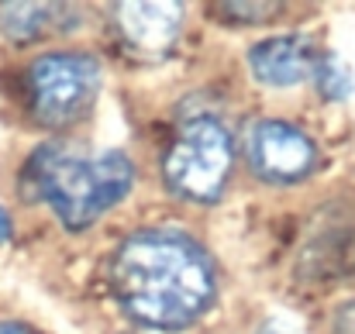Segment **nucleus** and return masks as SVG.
<instances>
[{
  "instance_id": "nucleus-1",
  "label": "nucleus",
  "mask_w": 355,
  "mask_h": 334,
  "mask_svg": "<svg viewBox=\"0 0 355 334\" xmlns=\"http://www.w3.org/2000/svg\"><path fill=\"white\" fill-rule=\"evenodd\" d=\"M111 293L121 310L155 331H183L218 293L211 255L180 231H138L111 258Z\"/></svg>"
},
{
  "instance_id": "nucleus-4",
  "label": "nucleus",
  "mask_w": 355,
  "mask_h": 334,
  "mask_svg": "<svg viewBox=\"0 0 355 334\" xmlns=\"http://www.w3.org/2000/svg\"><path fill=\"white\" fill-rule=\"evenodd\" d=\"M101 62L83 52H49L28 66V104L38 124L66 128L94 107L101 94Z\"/></svg>"
},
{
  "instance_id": "nucleus-5",
  "label": "nucleus",
  "mask_w": 355,
  "mask_h": 334,
  "mask_svg": "<svg viewBox=\"0 0 355 334\" xmlns=\"http://www.w3.org/2000/svg\"><path fill=\"white\" fill-rule=\"evenodd\" d=\"M252 173L266 183H300L318 166L314 141L286 121H255L245 141Z\"/></svg>"
},
{
  "instance_id": "nucleus-10",
  "label": "nucleus",
  "mask_w": 355,
  "mask_h": 334,
  "mask_svg": "<svg viewBox=\"0 0 355 334\" xmlns=\"http://www.w3.org/2000/svg\"><path fill=\"white\" fill-rule=\"evenodd\" d=\"M214 10L218 14H228L232 21L259 24V21H272V14H279L283 3H248V0H238V3H218Z\"/></svg>"
},
{
  "instance_id": "nucleus-11",
  "label": "nucleus",
  "mask_w": 355,
  "mask_h": 334,
  "mask_svg": "<svg viewBox=\"0 0 355 334\" xmlns=\"http://www.w3.org/2000/svg\"><path fill=\"white\" fill-rule=\"evenodd\" d=\"M335 334H355V304L338 307V314H335Z\"/></svg>"
},
{
  "instance_id": "nucleus-12",
  "label": "nucleus",
  "mask_w": 355,
  "mask_h": 334,
  "mask_svg": "<svg viewBox=\"0 0 355 334\" xmlns=\"http://www.w3.org/2000/svg\"><path fill=\"white\" fill-rule=\"evenodd\" d=\"M0 334H31L24 324H17V321H0Z\"/></svg>"
},
{
  "instance_id": "nucleus-9",
  "label": "nucleus",
  "mask_w": 355,
  "mask_h": 334,
  "mask_svg": "<svg viewBox=\"0 0 355 334\" xmlns=\"http://www.w3.org/2000/svg\"><path fill=\"white\" fill-rule=\"evenodd\" d=\"M311 76L318 80V90H321V97H328V100H345L355 87L352 69H349L338 55H318Z\"/></svg>"
},
{
  "instance_id": "nucleus-13",
  "label": "nucleus",
  "mask_w": 355,
  "mask_h": 334,
  "mask_svg": "<svg viewBox=\"0 0 355 334\" xmlns=\"http://www.w3.org/2000/svg\"><path fill=\"white\" fill-rule=\"evenodd\" d=\"M10 231H14V227H10V218H7V211L0 207V245L10 238Z\"/></svg>"
},
{
  "instance_id": "nucleus-7",
  "label": "nucleus",
  "mask_w": 355,
  "mask_h": 334,
  "mask_svg": "<svg viewBox=\"0 0 355 334\" xmlns=\"http://www.w3.org/2000/svg\"><path fill=\"white\" fill-rule=\"evenodd\" d=\"M318 49L304 35H276L266 42H255L248 52L252 76L266 87H293L304 83L314 73Z\"/></svg>"
},
{
  "instance_id": "nucleus-6",
  "label": "nucleus",
  "mask_w": 355,
  "mask_h": 334,
  "mask_svg": "<svg viewBox=\"0 0 355 334\" xmlns=\"http://www.w3.org/2000/svg\"><path fill=\"white\" fill-rule=\"evenodd\" d=\"M187 7L173 0H155V3H114V21L124 42L138 52L162 55L183 31Z\"/></svg>"
},
{
  "instance_id": "nucleus-3",
  "label": "nucleus",
  "mask_w": 355,
  "mask_h": 334,
  "mask_svg": "<svg viewBox=\"0 0 355 334\" xmlns=\"http://www.w3.org/2000/svg\"><path fill=\"white\" fill-rule=\"evenodd\" d=\"M232 159L235 152H232V134L225 131V124L214 121L211 114H200L180 124L173 145L166 148L162 176L176 197L211 204L225 190Z\"/></svg>"
},
{
  "instance_id": "nucleus-2",
  "label": "nucleus",
  "mask_w": 355,
  "mask_h": 334,
  "mask_svg": "<svg viewBox=\"0 0 355 334\" xmlns=\"http://www.w3.org/2000/svg\"><path fill=\"white\" fill-rule=\"evenodd\" d=\"M131 186L135 166L118 148L90 155L83 145L49 141L24 166L28 197L45 200L69 231L90 227L118 200H124Z\"/></svg>"
},
{
  "instance_id": "nucleus-8",
  "label": "nucleus",
  "mask_w": 355,
  "mask_h": 334,
  "mask_svg": "<svg viewBox=\"0 0 355 334\" xmlns=\"http://www.w3.org/2000/svg\"><path fill=\"white\" fill-rule=\"evenodd\" d=\"M62 3H0V28L10 42H38L52 28H76V7H69L62 17H55Z\"/></svg>"
}]
</instances>
